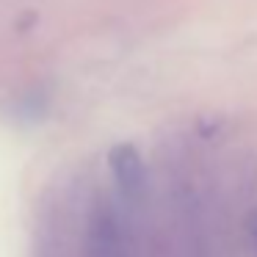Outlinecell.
Returning <instances> with one entry per match:
<instances>
[{
    "mask_svg": "<svg viewBox=\"0 0 257 257\" xmlns=\"http://www.w3.org/2000/svg\"><path fill=\"white\" fill-rule=\"evenodd\" d=\"M108 166L113 172V180H116L119 191L130 199L141 196L147 183V172H144V161H141L139 150L133 144H116L108 152Z\"/></svg>",
    "mask_w": 257,
    "mask_h": 257,
    "instance_id": "cell-1",
    "label": "cell"
},
{
    "mask_svg": "<svg viewBox=\"0 0 257 257\" xmlns=\"http://www.w3.org/2000/svg\"><path fill=\"white\" fill-rule=\"evenodd\" d=\"M89 257H127V246L122 238V227L116 213L102 207L91 218L89 229Z\"/></svg>",
    "mask_w": 257,
    "mask_h": 257,
    "instance_id": "cell-2",
    "label": "cell"
},
{
    "mask_svg": "<svg viewBox=\"0 0 257 257\" xmlns=\"http://www.w3.org/2000/svg\"><path fill=\"white\" fill-rule=\"evenodd\" d=\"M254 235H257V232H254Z\"/></svg>",
    "mask_w": 257,
    "mask_h": 257,
    "instance_id": "cell-3",
    "label": "cell"
}]
</instances>
